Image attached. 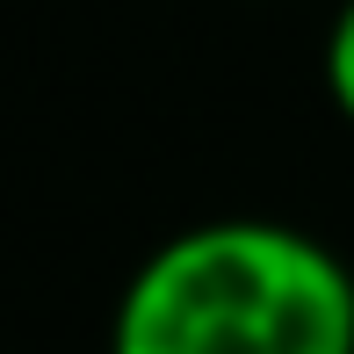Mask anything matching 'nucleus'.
<instances>
[{"label": "nucleus", "mask_w": 354, "mask_h": 354, "mask_svg": "<svg viewBox=\"0 0 354 354\" xmlns=\"http://www.w3.org/2000/svg\"><path fill=\"white\" fill-rule=\"evenodd\" d=\"M109 354H354V268L275 217L188 224L123 282Z\"/></svg>", "instance_id": "obj_1"}, {"label": "nucleus", "mask_w": 354, "mask_h": 354, "mask_svg": "<svg viewBox=\"0 0 354 354\" xmlns=\"http://www.w3.org/2000/svg\"><path fill=\"white\" fill-rule=\"evenodd\" d=\"M326 94H333V109L354 123V0L333 15V29H326Z\"/></svg>", "instance_id": "obj_2"}]
</instances>
